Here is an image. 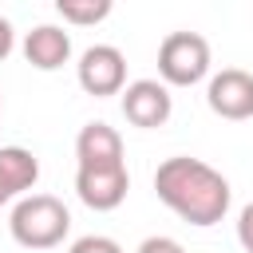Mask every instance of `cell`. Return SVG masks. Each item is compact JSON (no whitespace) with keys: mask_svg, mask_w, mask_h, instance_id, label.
Returning <instances> with one entry per match:
<instances>
[{"mask_svg":"<svg viewBox=\"0 0 253 253\" xmlns=\"http://www.w3.org/2000/svg\"><path fill=\"white\" fill-rule=\"evenodd\" d=\"M154 194L170 213H178L182 221H190L198 229L217 225L229 210V198H233L225 174L202 158H190V154H174V158L158 162Z\"/></svg>","mask_w":253,"mask_h":253,"instance_id":"1","label":"cell"},{"mask_svg":"<svg viewBox=\"0 0 253 253\" xmlns=\"http://www.w3.org/2000/svg\"><path fill=\"white\" fill-rule=\"evenodd\" d=\"M8 229H12L16 245L43 253V249H55L67 237L71 213L55 194H24L8 213Z\"/></svg>","mask_w":253,"mask_h":253,"instance_id":"2","label":"cell"},{"mask_svg":"<svg viewBox=\"0 0 253 253\" xmlns=\"http://www.w3.org/2000/svg\"><path fill=\"white\" fill-rule=\"evenodd\" d=\"M158 75L166 87H194L210 75V40L198 32H170L158 43Z\"/></svg>","mask_w":253,"mask_h":253,"instance_id":"3","label":"cell"},{"mask_svg":"<svg viewBox=\"0 0 253 253\" xmlns=\"http://www.w3.org/2000/svg\"><path fill=\"white\" fill-rule=\"evenodd\" d=\"M75 79L95 99L123 95V87H126V55L115 43H91L75 63Z\"/></svg>","mask_w":253,"mask_h":253,"instance_id":"4","label":"cell"},{"mask_svg":"<svg viewBox=\"0 0 253 253\" xmlns=\"http://www.w3.org/2000/svg\"><path fill=\"white\" fill-rule=\"evenodd\" d=\"M126 190H130V174H126V162L123 166H79L75 170V194L87 210L95 213H107V210H119L126 202Z\"/></svg>","mask_w":253,"mask_h":253,"instance_id":"5","label":"cell"},{"mask_svg":"<svg viewBox=\"0 0 253 253\" xmlns=\"http://www.w3.org/2000/svg\"><path fill=\"white\" fill-rule=\"evenodd\" d=\"M123 115L130 126H142V130L166 126V119L174 115V95L162 79H134L123 87Z\"/></svg>","mask_w":253,"mask_h":253,"instance_id":"6","label":"cell"},{"mask_svg":"<svg viewBox=\"0 0 253 253\" xmlns=\"http://www.w3.org/2000/svg\"><path fill=\"white\" fill-rule=\"evenodd\" d=\"M206 103H210L213 115H221L229 123L253 119V71H245V67H221L217 75H210Z\"/></svg>","mask_w":253,"mask_h":253,"instance_id":"7","label":"cell"},{"mask_svg":"<svg viewBox=\"0 0 253 253\" xmlns=\"http://www.w3.org/2000/svg\"><path fill=\"white\" fill-rule=\"evenodd\" d=\"M24 59L36 71H55L71 59V36L59 24H36L24 36Z\"/></svg>","mask_w":253,"mask_h":253,"instance_id":"8","label":"cell"},{"mask_svg":"<svg viewBox=\"0 0 253 253\" xmlns=\"http://www.w3.org/2000/svg\"><path fill=\"white\" fill-rule=\"evenodd\" d=\"M75 162L79 166H123V134L107 123H87L75 134Z\"/></svg>","mask_w":253,"mask_h":253,"instance_id":"9","label":"cell"},{"mask_svg":"<svg viewBox=\"0 0 253 253\" xmlns=\"http://www.w3.org/2000/svg\"><path fill=\"white\" fill-rule=\"evenodd\" d=\"M40 178V158L28 146H0V182L12 198H24Z\"/></svg>","mask_w":253,"mask_h":253,"instance_id":"10","label":"cell"},{"mask_svg":"<svg viewBox=\"0 0 253 253\" xmlns=\"http://www.w3.org/2000/svg\"><path fill=\"white\" fill-rule=\"evenodd\" d=\"M55 12L63 16V24L87 28L111 16V0H55Z\"/></svg>","mask_w":253,"mask_h":253,"instance_id":"11","label":"cell"},{"mask_svg":"<svg viewBox=\"0 0 253 253\" xmlns=\"http://www.w3.org/2000/svg\"><path fill=\"white\" fill-rule=\"evenodd\" d=\"M67 253H123V245H119L115 237H103V233H87V237L71 241V249H67Z\"/></svg>","mask_w":253,"mask_h":253,"instance_id":"12","label":"cell"},{"mask_svg":"<svg viewBox=\"0 0 253 253\" xmlns=\"http://www.w3.org/2000/svg\"><path fill=\"white\" fill-rule=\"evenodd\" d=\"M134 253H186V249H182V241H174V237H166V233H154V237L138 241Z\"/></svg>","mask_w":253,"mask_h":253,"instance_id":"13","label":"cell"},{"mask_svg":"<svg viewBox=\"0 0 253 253\" xmlns=\"http://www.w3.org/2000/svg\"><path fill=\"white\" fill-rule=\"evenodd\" d=\"M237 241L245 253H253V202L241 206V213H237Z\"/></svg>","mask_w":253,"mask_h":253,"instance_id":"14","label":"cell"},{"mask_svg":"<svg viewBox=\"0 0 253 253\" xmlns=\"http://www.w3.org/2000/svg\"><path fill=\"white\" fill-rule=\"evenodd\" d=\"M12 47H16V32H12V24L0 16V63L12 55Z\"/></svg>","mask_w":253,"mask_h":253,"instance_id":"15","label":"cell"},{"mask_svg":"<svg viewBox=\"0 0 253 253\" xmlns=\"http://www.w3.org/2000/svg\"><path fill=\"white\" fill-rule=\"evenodd\" d=\"M8 202H12V194H8V190H4V182H0V206H8Z\"/></svg>","mask_w":253,"mask_h":253,"instance_id":"16","label":"cell"}]
</instances>
